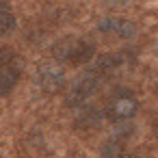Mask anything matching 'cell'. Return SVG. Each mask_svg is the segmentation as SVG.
<instances>
[{"label":"cell","mask_w":158,"mask_h":158,"mask_svg":"<svg viewBox=\"0 0 158 158\" xmlns=\"http://www.w3.org/2000/svg\"><path fill=\"white\" fill-rule=\"evenodd\" d=\"M93 44L80 37H63L52 46V56L61 65H85L93 59Z\"/></svg>","instance_id":"6da1fadb"},{"label":"cell","mask_w":158,"mask_h":158,"mask_svg":"<svg viewBox=\"0 0 158 158\" xmlns=\"http://www.w3.org/2000/svg\"><path fill=\"white\" fill-rule=\"evenodd\" d=\"M22 56L13 50L2 46L0 48V95H7L13 91L22 76Z\"/></svg>","instance_id":"7a4b0ae2"},{"label":"cell","mask_w":158,"mask_h":158,"mask_svg":"<svg viewBox=\"0 0 158 158\" xmlns=\"http://www.w3.org/2000/svg\"><path fill=\"white\" fill-rule=\"evenodd\" d=\"M100 76L95 74V72H85V74H80L69 87H67V91H65V102H67V106H82V104H87L93 95H95V91L100 89Z\"/></svg>","instance_id":"3957f363"},{"label":"cell","mask_w":158,"mask_h":158,"mask_svg":"<svg viewBox=\"0 0 158 158\" xmlns=\"http://www.w3.org/2000/svg\"><path fill=\"white\" fill-rule=\"evenodd\" d=\"M35 80L44 93H59L65 87V72L56 63H41L35 72Z\"/></svg>","instance_id":"277c9868"},{"label":"cell","mask_w":158,"mask_h":158,"mask_svg":"<svg viewBox=\"0 0 158 158\" xmlns=\"http://www.w3.org/2000/svg\"><path fill=\"white\" fill-rule=\"evenodd\" d=\"M139 110V100L130 93H121L117 98H113L104 110V115L110 119V121H126L130 117H134Z\"/></svg>","instance_id":"5b68a950"},{"label":"cell","mask_w":158,"mask_h":158,"mask_svg":"<svg viewBox=\"0 0 158 158\" xmlns=\"http://www.w3.org/2000/svg\"><path fill=\"white\" fill-rule=\"evenodd\" d=\"M98 31L104 33V35L119 37V39H130V37L136 35V24H134L132 20L110 15V18H102V20L98 22Z\"/></svg>","instance_id":"8992f818"},{"label":"cell","mask_w":158,"mask_h":158,"mask_svg":"<svg viewBox=\"0 0 158 158\" xmlns=\"http://www.w3.org/2000/svg\"><path fill=\"white\" fill-rule=\"evenodd\" d=\"M126 61H128V56H126L121 50H117V52H106V54H102V56H98V59H95V63H93V69H91V72H95L100 78H104V76L115 74L119 67H123V65H126Z\"/></svg>","instance_id":"52a82bcc"},{"label":"cell","mask_w":158,"mask_h":158,"mask_svg":"<svg viewBox=\"0 0 158 158\" xmlns=\"http://www.w3.org/2000/svg\"><path fill=\"white\" fill-rule=\"evenodd\" d=\"M15 24H18V20H15L11 5L7 0H0V35H9L15 28Z\"/></svg>","instance_id":"ba28073f"},{"label":"cell","mask_w":158,"mask_h":158,"mask_svg":"<svg viewBox=\"0 0 158 158\" xmlns=\"http://www.w3.org/2000/svg\"><path fill=\"white\" fill-rule=\"evenodd\" d=\"M126 149H123V143L119 141V139H108L104 145H102V158H117L119 154H123Z\"/></svg>","instance_id":"9c48e42d"},{"label":"cell","mask_w":158,"mask_h":158,"mask_svg":"<svg viewBox=\"0 0 158 158\" xmlns=\"http://www.w3.org/2000/svg\"><path fill=\"white\" fill-rule=\"evenodd\" d=\"M100 121H102V115H100L95 108H89L85 115H80V117H78V123H80V126H85V128H95Z\"/></svg>","instance_id":"30bf717a"},{"label":"cell","mask_w":158,"mask_h":158,"mask_svg":"<svg viewBox=\"0 0 158 158\" xmlns=\"http://www.w3.org/2000/svg\"><path fill=\"white\" fill-rule=\"evenodd\" d=\"M117 158H143V156H139V154H134V152H123V154H119Z\"/></svg>","instance_id":"8fae6325"},{"label":"cell","mask_w":158,"mask_h":158,"mask_svg":"<svg viewBox=\"0 0 158 158\" xmlns=\"http://www.w3.org/2000/svg\"><path fill=\"white\" fill-rule=\"evenodd\" d=\"M154 132L158 134V110H156V115H154Z\"/></svg>","instance_id":"7c38bea8"},{"label":"cell","mask_w":158,"mask_h":158,"mask_svg":"<svg viewBox=\"0 0 158 158\" xmlns=\"http://www.w3.org/2000/svg\"><path fill=\"white\" fill-rule=\"evenodd\" d=\"M104 2H110V5H117V2H126V0H104Z\"/></svg>","instance_id":"4fadbf2b"}]
</instances>
